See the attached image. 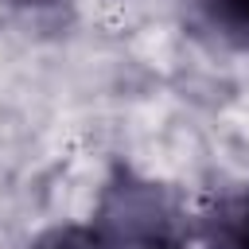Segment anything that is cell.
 <instances>
[{
	"mask_svg": "<svg viewBox=\"0 0 249 249\" xmlns=\"http://www.w3.org/2000/svg\"><path fill=\"white\" fill-rule=\"evenodd\" d=\"M23 249H97V241L86 222H51L35 230Z\"/></svg>",
	"mask_w": 249,
	"mask_h": 249,
	"instance_id": "4",
	"label": "cell"
},
{
	"mask_svg": "<svg viewBox=\"0 0 249 249\" xmlns=\"http://www.w3.org/2000/svg\"><path fill=\"white\" fill-rule=\"evenodd\" d=\"M195 230L206 249H249V183H222L206 191Z\"/></svg>",
	"mask_w": 249,
	"mask_h": 249,
	"instance_id": "2",
	"label": "cell"
},
{
	"mask_svg": "<svg viewBox=\"0 0 249 249\" xmlns=\"http://www.w3.org/2000/svg\"><path fill=\"white\" fill-rule=\"evenodd\" d=\"M191 23L218 47L249 54V0H183Z\"/></svg>",
	"mask_w": 249,
	"mask_h": 249,
	"instance_id": "3",
	"label": "cell"
},
{
	"mask_svg": "<svg viewBox=\"0 0 249 249\" xmlns=\"http://www.w3.org/2000/svg\"><path fill=\"white\" fill-rule=\"evenodd\" d=\"M74 4L78 0H0L4 12H12L23 23H35V27L39 23H62L74 12Z\"/></svg>",
	"mask_w": 249,
	"mask_h": 249,
	"instance_id": "5",
	"label": "cell"
},
{
	"mask_svg": "<svg viewBox=\"0 0 249 249\" xmlns=\"http://www.w3.org/2000/svg\"><path fill=\"white\" fill-rule=\"evenodd\" d=\"M86 226L97 249H206L175 187L124 160L105 171Z\"/></svg>",
	"mask_w": 249,
	"mask_h": 249,
	"instance_id": "1",
	"label": "cell"
}]
</instances>
